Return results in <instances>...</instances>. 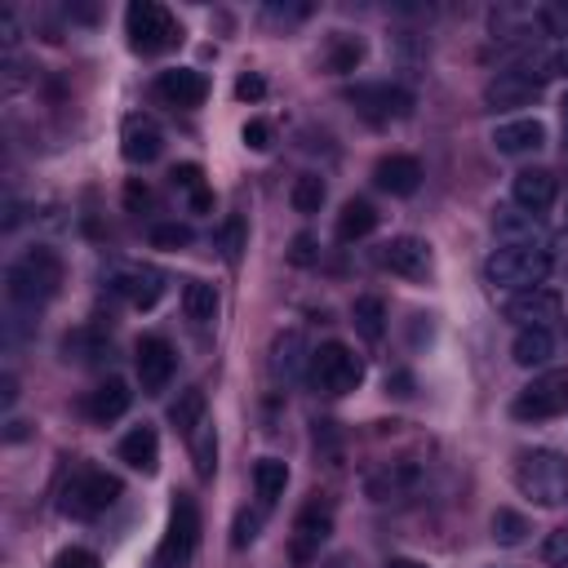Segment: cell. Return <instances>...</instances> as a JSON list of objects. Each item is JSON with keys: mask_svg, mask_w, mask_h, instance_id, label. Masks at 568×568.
Wrapping results in <instances>:
<instances>
[{"mask_svg": "<svg viewBox=\"0 0 568 568\" xmlns=\"http://www.w3.org/2000/svg\"><path fill=\"white\" fill-rule=\"evenodd\" d=\"M169 182L191 200V209H196V213H209V209H213V196H209V187H204L200 165H178V169L169 174Z\"/></svg>", "mask_w": 568, "mask_h": 568, "instance_id": "f1b7e54d", "label": "cell"}, {"mask_svg": "<svg viewBox=\"0 0 568 568\" xmlns=\"http://www.w3.org/2000/svg\"><path fill=\"white\" fill-rule=\"evenodd\" d=\"M222 249H226V263H241V249H245V222L241 218L222 226Z\"/></svg>", "mask_w": 568, "mask_h": 568, "instance_id": "60d3db41", "label": "cell"}, {"mask_svg": "<svg viewBox=\"0 0 568 568\" xmlns=\"http://www.w3.org/2000/svg\"><path fill=\"white\" fill-rule=\"evenodd\" d=\"M374 182L391 196H413L422 187V165L413 156H382L374 169Z\"/></svg>", "mask_w": 568, "mask_h": 568, "instance_id": "7402d4cb", "label": "cell"}, {"mask_svg": "<svg viewBox=\"0 0 568 568\" xmlns=\"http://www.w3.org/2000/svg\"><path fill=\"white\" fill-rule=\"evenodd\" d=\"M165 152V134L152 116H130L125 130H121V156L130 165H152L156 156Z\"/></svg>", "mask_w": 568, "mask_h": 568, "instance_id": "2e32d148", "label": "cell"}, {"mask_svg": "<svg viewBox=\"0 0 568 568\" xmlns=\"http://www.w3.org/2000/svg\"><path fill=\"white\" fill-rule=\"evenodd\" d=\"M537 23L546 36H568V0H546V5H537Z\"/></svg>", "mask_w": 568, "mask_h": 568, "instance_id": "8d00e7d4", "label": "cell"}, {"mask_svg": "<svg viewBox=\"0 0 568 568\" xmlns=\"http://www.w3.org/2000/svg\"><path fill=\"white\" fill-rule=\"evenodd\" d=\"M378 226V209L369 200H347L343 213H337V241H365L369 232Z\"/></svg>", "mask_w": 568, "mask_h": 568, "instance_id": "d4e9b609", "label": "cell"}, {"mask_svg": "<svg viewBox=\"0 0 568 568\" xmlns=\"http://www.w3.org/2000/svg\"><path fill=\"white\" fill-rule=\"evenodd\" d=\"M125 32H130L134 54H147V58L169 54V49L182 45L178 19H174L165 5H156V0H134V5L125 10Z\"/></svg>", "mask_w": 568, "mask_h": 568, "instance_id": "277c9868", "label": "cell"}, {"mask_svg": "<svg viewBox=\"0 0 568 568\" xmlns=\"http://www.w3.org/2000/svg\"><path fill=\"white\" fill-rule=\"evenodd\" d=\"M542 559H546L550 568H568V528L546 533V542H542Z\"/></svg>", "mask_w": 568, "mask_h": 568, "instance_id": "ab89813d", "label": "cell"}, {"mask_svg": "<svg viewBox=\"0 0 568 568\" xmlns=\"http://www.w3.org/2000/svg\"><path fill=\"white\" fill-rule=\"evenodd\" d=\"M289 263L293 267H311L315 263V241L302 232V236H293V245H289Z\"/></svg>", "mask_w": 568, "mask_h": 568, "instance_id": "f6af8a7d", "label": "cell"}, {"mask_svg": "<svg viewBox=\"0 0 568 568\" xmlns=\"http://www.w3.org/2000/svg\"><path fill=\"white\" fill-rule=\"evenodd\" d=\"M550 71H555V76H568V45L550 54Z\"/></svg>", "mask_w": 568, "mask_h": 568, "instance_id": "681fc988", "label": "cell"}, {"mask_svg": "<svg viewBox=\"0 0 568 568\" xmlns=\"http://www.w3.org/2000/svg\"><path fill=\"white\" fill-rule=\"evenodd\" d=\"M116 289L130 298V307L152 311V307L165 298V276H160L156 267H130V271L116 276Z\"/></svg>", "mask_w": 568, "mask_h": 568, "instance_id": "44dd1931", "label": "cell"}, {"mask_svg": "<svg viewBox=\"0 0 568 568\" xmlns=\"http://www.w3.org/2000/svg\"><path fill=\"white\" fill-rule=\"evenodd\" d=\"M289 200H293L298 213H320V204H324V182H320L315 174H302V178L293 182Z\"/></svg>", "mask_w": 568, "mask_h": 568, "instance_id": "d590c367", "label": "cell"}, {"mask_svg": "<svg viewBox=\"0 0 568 568\" xmlns=\"http://www.w3.org/2000/svg\"><path fill=\"white\" fill-rule=\"evenodd\" d=\"M121 463H130V467L143 471V476H156V467H160V439H156L152 426H134V431L121 439Z\"/></svg>", "mask_w": 568, "mask_h": 568, "instance_id": "603a6c76", "label": "cell"}, {"mask_svg": "<svg viewBox=\"0 0 568 568\" xmlns=\"http://www.w3.org/2000/svg\"><path fill=\"white\" fill-rule=\"evenodd\" d=\"M125 204H130L134 213H138V209H152V191H147L143 182H130V187H125Z\"/></svg>", "mask_w": 568, "mask_h": 568, "instance_id": "bcb514c9", "label": "cell"}, {"mask_svg": "<svg viewBox=\"0 0 568 568\" xmlns=\"http://www.w3.org/2000/svg\"><path fill=\"white\" fill-rule=\"evenodd\" d=\"M182 311H187V320L209 324V320L218 315V293H213V285H204V280H187V285H182Z\"/></svg>", "mask_w": 568, "mask_h": 568, "instance_id": "f546056e", "label": "cell"}, {"mask_svg": "<svg viewBox=\"0 0 568 568\" xmlns=\"http://www.w3.org/2000/svg\"><path fill=\"white\" fill-rule=\"evenodd\" d=\"M328 533H333V506H328L324 498H311V502L298 511V520H293V542H289L293 564L307 568V564L320 555V546L328 542Z\"/></svg>", "mask_w": 568, "mask_h": 568, "instance_id": "8fae6325", "label": "cell"}, {"mask_svg": "<svg viewBox=\"0 0 568 568\" xmlns=\"http://www.w3.org/2000/svg\"><path fill=\"white\" fill-rule=\"evenodd\" d=\"M511 196L524 213H542V209L555 204V174L550 169H520Z\"/></svg>", "mask_w": 568, "mask_h": 568, "instance_id": "ffe728a7", "label": "cell"}, {"mask_svg": "<svg viewBox=\"0 0 568 568\" xmlns=\"http://www.w3.org/2000/svg\"><path fill=\"white\" fill-rule=\"evenodd\" d=\"M196 542H200V511L191 498H178L174 511H169V528H165V542L152 559V568H187L191 555H196Z\"/></svg>", "mask_w": 568, "mask_h": 568, "instance_id": "ba28073f", "label": "cell"}, {"mask_svg": "<svg viewBox=\"0 0 568 568\" xmlns=\"http://www.w3.org/2000/svg\"><path fill=\"white\" fill-rule=\"evenodd\" d=\"M559 311H564L559 293H555V289H542V285L506 298V320H515V324H524V328H550V324L559 320Z\"/></svg>", "mask_w": 568, "mask_h": 568, "instance_id": "7c38bea8", "label": "cell"}, {"mask_svg": "<svg viewBox=\"0 0 568 568\" xmlns=\"http://www.w3.org/2000/svg\"><path fill=\"white\" fill-rule=\"evenodd\" d=\"M564 213H568V209H564Z\"/></svg>", "mask_w": 568, "mask_h": 568, "instance_id": "db71d44e", "label": "cell"}, {"mask_svg": "<svg viewBox=\"0 0 568 568\" xmlns=\"http://www.w3.org/2000/svg\"><path fill=\"white\" fill-rule=\"evenodd\" d=\"M169 422H174V431H182V435L200 431V426H204V391H200V387L182 391L178 404L169 409Z\"/></svg>", "mask_w": 568, "mask_h": 568, "instance_id": "4dcf8cb0", "label": "cell"}, {"mask_svg": "<svg viewBox=\"0 0 568 568\" xmlns=\"http://www.w3.org/2000/svg\"><path fill=\"white\" fill-rule=\"evenodd\" d=\"M559 111H564V134H568V98L559 102Z\"/></svg>", "mask_w": 568, "mask_h": 568, "instance_id": "f5cc1de1", "label": "cell"}, {"mask_svg": "<svg viewBox=\"0 0 568 568\" xmlns=\"http://www.w3.org/2000/svg\"><path fill=\"white\" fill-rule=\"evenodd\" d=\"M511 413H515L520 422H546V417L568 413V369H550V374L533 378V382L515 396Z\"/></svg>", "mask_w": 568, "mask_h": 568, "instance_id": "9c48e42d", "label": "cell"}, {"mask_svg": "<svg viewBox=\"0 0 568 568\" xmlns=\"http://www.w3.org/2000/svg\"><path fill=\"white\" fill-rule=\"evenodd\" d=\"M493 537H498L502 546H520V542L528 537V520H524L520 511L502 506V511H493Z\"/></svg>", "mask_w": 568, "mask_h": 568, "instance_id": "e575fe53", "label": "cell"}, {"mask_svg": "<svg viewBox=\"0 0 568 568\" xmlns=\"http://www.w3.org/2000/svg\"><path fill=\"white\" fill-rule=\"evenodd\" d=\"M387 568H426V564H417V559H391Z\"/></svg>", "mask_w": 568, "mask_h": 568, "instance_id": "816d5d0a", "label": "cell"}, {"mask_svg": "<svg viewBox=\"0 0 568 568\" xmlns=\"http://www.w3.org/2000/svg\"><path fill=\"white\" fill-rule=\"evenodd\" d=\"M187 439H191L196 476H200V480H209V476H213V467H218V435H213V426L204 422V426H200V431H191Z\"/></svg>", "mask_w": 568, "mask_h": 568, "instance_id": "836d02e7", "label": "cell"}, {"mask_svg": "<svg viewBox=\"0 0 568 568\" xmlns=\"http://www.w3.org/2000/svg\"><path fill=\"white\" fill-rule=\"evenodd\" d=\"M63 356H67V360H76V365H98L102 356H111V347L102 343V337H98L93 328H76V333H67V337H63Z\"/></svg>", "mask_w": 568, "mask_h": 568, "instance_id": "4316f807", "label": "cell"}, {"mask_svg": "<svg viewBox=\"0 0 568 568\" xmlns=\"http://www.w3.org/2000/svg\"><path fill=\"white\" fill-rule=\"evenodd\" d=\"M130 404H134V391H130V382H125V378H107L102 387H93V391H89V400H85V413H89V422H98V426H111L116 417H125V413H130Z\"/></svg>", "mask_w": 568, "mask_h": 568, "instance_id": "e0dca14e", "label": "cell"}, {"mask_svg": "<svg viewBox=\"0 0 568 568\" xmlns=\"http://www.w3.org/2000/svg\"><path fill=\"white\" fill-rule=\"evenodd\" d=\"M511 356H515L520 369H542V365H550V356H555L550 328H520L515 343H511Z\"/></svg>", "mask_w": 568, "mask_h": 568, "instance_id": "cb8c5ba5", "label": "cell"}, {"mask_svg": "<svg viewBox=\"0 0 568 568\" xmlns=\"http://www.w3.org/2000/svg\"><path fill=\"white\" fill-rule=\"evenodd\" d=\"M285 485H289V467H285L280 458H258V463H254V489H258L263 506L280 502V498H285Z\"/></svg>", "mask_w": 568, "mask_h": 568, "instance_id": "484cf974", "label": "cell"}, {"mask_svg": "<svg viewBox=\"0 0 568 568\" xmlns=\"http://www.w3.org/2000/svg\"><path fill=\"white\" fill-rule=\"evenodd\" d=\"M27 435V426L23 422H10V431H5V439H23Z\"/></svg>", "mask_w": 568, "mask_h": 568, "instance_id": "f907efd6", "label": "cell"}, {"mask_svg": "<svg viewBox=\"0 0 568 568\" xmlns=\"http://www.w3.org/2000/svg\"><path fill=\"white\" fill-rule=\"evenodd\" d=\"M241 138H245L249 152H267V147H271V125H267V121H249Z\"/></svg>", "mask_w": 568, "mask_h": 568, "instance_id": "ee69618b", "label": "cell"}, {"mask_svg": "<svg viewBox=\"0 0 568 568\" xmlns=\"http://www.w3.org/2000/svg\"><path fill=\"white\" fill-rule=\"evenodd\" d=\"M352 320H356L360 337H369V343H378V337L387 333V302H382V298H374V293H365V298H356V307H352Z\"/></svg>", "mask_w": 568, "mask_h": 568, "instance_id": "83f0119b", "label": "cell"}, {"mask_svg": "<svg viewBox=\"0 0 568 568\" xmlns=\"http://www.w3.org/2000/svg\"><path fill=\"white\" fill-rule=\"evenodd\" d=\"M152 245H156V249H187V245H191V226H182V222H160V226H152Z\"/></svg>", "mask_w": 568, "mask_h": 568, "instance_id": "74e56055", "label": "cell"}, {"mask_svg": "<svg viewBox=\"0 0 568 568\" xmlns=\"http://www.w3.org/2000/svg\"><path fill=\"white\" fill-rule=\"evenodd\" d=\"M0 27H5V49H14V45H19V23H14V14H10V10L0 14Z\"/></svg>", "mask_w": 568, "mask_h": 568, "instance_id": "7dc6e473", "label": "cell"}, {"mask_svg": "<svg viewBox=\"0 0 568 568\" xmlns=\"http://www.w3.org/2000/svg\"><path fill=\"white\" fill-rule=\"evenodd\" d=\"M0 400H5V404H14V400H19V382H14V374H5V382H0Z\"/></svg>", "mask_w": 568, "mask_h": 568, "instance_id": "c3c4849f", "label": "cell"}, {"mask_svg": "<svg viewBox=\"0 0 568 568\" xmlns=\"http://www.w3.org/2000/svg\"><path fill=\"white\" fill-rule=\"evenodd\" d=\"M360 58H365V45L356 41V36H343V32H337L333 41H328V71L333 76H347V71H356L360 67Z\"/></svg>", "mask_w": 568, "mask_h": 568, "instance_id": "1f68e13d", "label": "cell"}, {"mask_svg": "<svg viewBox=\"0 0 568 568\" xmlns=\"http://www.w3.org/2000/svg\"><path fill=\"white\" fill-rule=\"evenodd\" d=\"M258 528H263V511H241L236 524H232V546L245 550V546L258 537Z\"/></svg>", "mask_w": 568, "mask_h": 568, "instance_id": "f35d334b", "label": "cell"}, {"mask_svg": "<svg viewBox=\"0 0 568 568\" xmlns=\"http://www.w3.org/2000/svg\"><path fill=\"white\" fill-rule=\"evenodd\" d=\"M134 365H138L143 391L156 396V391L169 387V378H174V369H178V356H174V347L165 343V337H143L138 352H134Z\"/></svg>", "mask_w": 568, "mask_h": 568, "instance_id": "4fadbf2b", "label": "cell"}, {"mask_svg": "<svg viewBox=\"0 0 568 568\" xmlns=\"http://www.w3.org/2000/svg\"><path fill=\"white\" fill-rule=\"evenodd\" d=\"M546 276H550V254L542 245H506L485 263V280L493 289H511V293L537 289Z\"/></svg>", "mask_w": 568, "mask_h": 568, "instance_id": "3957f363", "label": "cell"}, {"mask_svg": "<svg viewBox=\"0 0 568 568\" xmlns=\"http://www.w3.org/2000/svg\"><path fill=\"white\" fill-rule=\"evenodd\" d=\"M236 98H241V102H258V98H267V80H263V76H254V71H245V76L236 80Z\"/></svg>", "mask_w": 568, "mask_h": 568, "instance_id": "7bdbcfd3", "label": "cell"}, {"mask_svg": "<svg viewBox=\"0 0 568 568\" xmlns=\"http://www.w3.org/2000/svg\"><path fill=\"white\" fill-rule=\"evenodd\" d=\"M311 369V356H307V337L298 328H285L276 333V343H271V374L280 382H298L302 374Z\"/></svg>", "mask_w": 568, "mask_h": 568, "instance_id": "ac0fdd59", "label": "cell"}, {"mask_svg": "<svg viewBox=\"0 0 568 568\" xmlns=\"http://www.w3.org/2000/svg\"><path fill=\"white\" fill-rule=\"evenodd\" d=\"M378 263H382L387 271L404 276V280H426V271H431V249H426V241H417V236H396L391 245H382Z\"/></svg>", "mask_w": 568, "mask_h": 568, "instance_id": "9a60e30c", "label": "cell"}, {"mask_svg": "<svg viewBox=\"0 0 568 568\" xmlns=\"http://www.w3.org/2000/svg\"><path fill=\"white\" fill-rule=\"evenodd\" d=\"M204 93H209V80L196 67H174V71H160L156 76V98L169 102V107L191 111V107L204 102Z\"/></svg>", "mask_w": 568, "mask_h": 568, "instance_id": "5bb4252c", "label": "cell"}, {"mask_svg": "<svg viewBox=\"0 0 568 568\" xmlns=\"http://www.w3.org/2000/svg\"><path fill=\"white\" fill-rule=\"evenodd\" d=\"M58 285H63V258H58L54 249H45V245L27 249V254L5 271V289H10V298H14L19 307H41V302H49V298L58 293Z\"/></svg>", "mask_w": 568, "mask_h": 568, "instance_id": "7a4b0ae2", "label": "cell"}, {"mask_svg": "<svg viewBox=\"0 0 568 568\" xmlns=\"http://www.w3.org/2000/svg\"><path fill=\"white\" fill-rule=\"evenodd\" d=\"M515 485L537 506L568 502V458L555 448H524L515 458Z\"/></svg>", "mask_w": 568, "mask_h": 568, "instance_id": "6da1fadb", "label": "cell"}, {"mask_svg": "<svg viewBox=\"0 0 568 568\" xmlns=\"http://www.w3.org/2000/svg\"><path fill=\"white\" fill-rule=\"evenodd\" d=\"M347 102L360 111L369 125H391V121H404L409 111H413V93L400 89V85H387V80L347 89Z\"/></svg>", "mask_w": 568, "mask_h": 568, "instance_id": "30bf717a", "label": "cell"}, {"mask_svg": "<svg viewBox=\"0 0 568 568\" xmlns=\"http://www.w3.org/2000/svg\"><path fill=\"white\" fill-rule=\"evenodd\" d=\"M307 374H311L315 391L347 396V391H356L365 382V360L352 347H343V343H324L320 352H311V369Z\"/></svg>", "mask_w": 568, "mask_h": 568, "instance_id": "8992f818", "label": "cell"}, {"mask_svg": "<svg viewBox=\"0 0 568 568\" xmlns=\"http://www.w3.org/2000/svg\"><path fill=\"white\" fill-rule=\"evenodd\" d=\"M54 568H102V564H98V555H93V550L71 546V550H63V555L54 559Z\"/></svg>", "mask_w": 568, "mask_h": 568, "instance_id": "b9f144b4", "label": "cell"}, {"mask_svg": "<svg viewBox=\"0 0 568 568\" xmlns=\"http://www.w3.org/2000/svg\"><path fill=\"white\" fill-rule=\"evenodd\" d=\"M555 71H550V58H528V63H520V67H511V71H498L489 85H485V102L489 107H524V102H533L537 93H542V85L550 80Z\"/></svg>", "mask_w": 568, "mask_h": 568, "instance_id": "52a82bcc", "label": "cell"}, {"mask_svg": "<svg viewBox=\"0 0 568 568\" xmlns=\"http://www.w3.org/2000/svg\"><path fill=\"white\" fill-rule=\"evenodd\" d=\"M409 485H417V471L413 467H387L382 476H369V493L378 498V502H387V498H400Z\"/></svg>", "mask_w": 568, "mask_h": 568, "instance_id": "d6a6232c", "label": "cell"}, {"mask_svg": "<svg viewBox=\"0 0 568 568\" xmlns=\"http://www.w3.org/2000/svg\"><path fill=\"white\" fill-rule=\"evenodd\" d=\"M121 493H125V485H121L116 476L85 467V471H76V476L63 485V511L76 515V520H93V515H102V511L116 506Z\"/></svg>", "mask_w": 568, "mask_h": 568, "instance_id": "5b68a950", "label": "cell"}, {"mask_svg": "<svg viewBox=\"0 0 568 568\" xmlns=\"http://www.w3.org/2000/svg\"><path fill=\"white\" fill-rule=\"evenodd\" d=\"M542 143H546V125L533 121V116L506 121V125L493 130V147H498L502 156H528V152H537Z\"/></svg>", "mask_w": 568, "mask_h": 568, "instance_id": "d6986e66", "label": "cell"}]
</instances>
